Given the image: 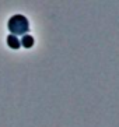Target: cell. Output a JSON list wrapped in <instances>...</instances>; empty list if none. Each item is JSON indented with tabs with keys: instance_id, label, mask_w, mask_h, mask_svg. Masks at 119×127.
Listing matches in <instances>:
<instances>
[{
	"instance_id": "cell-1",
	"label": "cell",
	"mask_w": 119,
	"mask_h": 127,
	"mask_svg": "<svg viewBox=\"0 0 119 127\" xmlns=\"http://www.w3.org/2000/svg\"><path fill=\"white\" fill-rule=\"evenodd\" d=\"M7 28L11 35L14 36H24L30 31V21L25 15L22 14H14L11 15L7 21Z\"/></svg>"
},
{
	"instance_id": "cell-2",
	"label": "cell",
	"mask_w": 119,
	"mask_h": 127,
	"mask_svg": "<svg viewBox=\"0 0 119 127\" xmlns=\"http://www.w3.org/2000/svg\"><path fill=\"white\" fill-rule=\"evenodd\" d=\"M6 42H7V46L10 49H14V50H17V49L21 48V42H20V38L18 36H14V35H7V38H6Z\"/></svg>"
},
{
	"instance_id": "cell-3",
	"label": "cell",
	"mask_w": 119,
	"mask_h": 127,
	"mask_svg": "<svg viewBox=\"0 0 119 127\" xmlns=\"http://www.w3.org/2000/svg\"><path fill=\"white\" fill-rule=\"evenodd\" d=\"M20 42H21V46H22V48L30 49V48H32V46H34V43H35V39H34L32 35L27 34V35H24V36H21Z\"/></svg>"
}]
</instances>
